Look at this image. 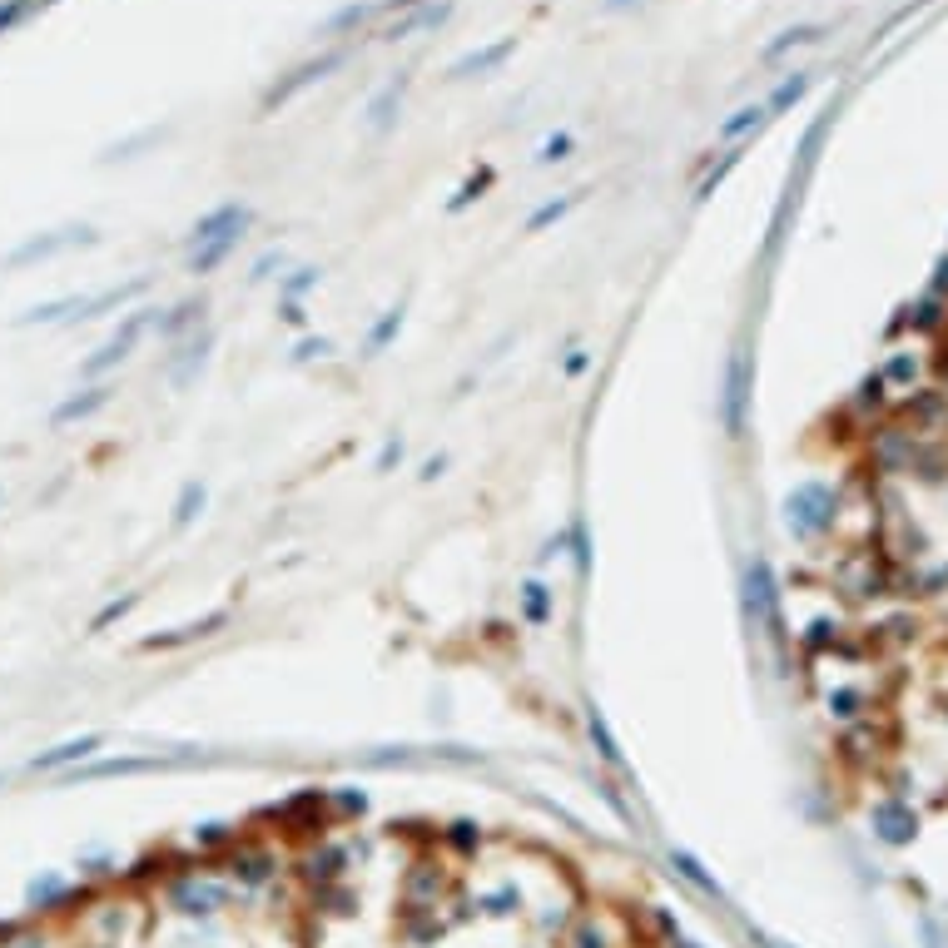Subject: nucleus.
<instances>
[{"label":"nucleus","mask_w":948,"mask_h":948,"mask_svg":"<svg viewBox=\"0 0 948 948\" xmlns=\"http://www.w3.org/2000/svg\"><path fill=\"white\" fill-rule=\"evenodd\" d=\"M65 904H75V889H70L65 874H40V879L25 889V909H30V914H50V909H65Z\"/></svg>","instance_id":"22"},{"label":"nucleus","mask_w":948,"mask_h":948,"mask_svg":"<svg viewBox=\"0 0 948 948\" xmlns=\"http://www.w3.org/2000/svg\"><path fill=\"white\" fill-rule=\"evenodd\" d=\"M189 765V755H115V760H95V765H75L65 770L70 785H95V780H125V775H154V770H174Z\"/></svg>","instance_id":"8"},{"label":"nucleus","mask_w":948,"mask_h":948,"mask_svg":"<svg viewBox=\"0 0 948 948\" xmlns=\"http://www.w3.org/2000/svg\"><path fill=\"white\" fill-rule=\"evenodd\" d=\"M224 626H229V611H209V616H199V621H184L179 631L149 636V641H144V651H179V646H194V641H209V636H219Z\"/></svg>","instance_id":"14"},{"label":"nucleus","mask_w":948,"mask_h":948,"mask_svg":"<svg viewBox=\"0 0 948 948\" xmlns=\"http://www.w3.org/2000/svg\"><path fill=\"white\" fill-rule=\"evenodd\" d=\"M765 120H770V110H765V105H745V110H735V115L720 125V139H725V144H730V139H745L750 130H760Z\"/></svg>","instance_id":"32"},{"label":"nucleus","mask_w":948,"mask_h":948,"mask_svg":"<svg viewBox=\"0 0 948 948\" xmlns=\"http://www.w3.org/2000/svg\"><path fill=\"white\" fill-rule=\"evenodd\" d=\"M517 596H522V621L527 626H546L551 621V591H546L542 581H527Z\"/></svg>","instance_id":"30"},{"label":"nucleus","mask_w":948,"mask_h":948,"mask_svg":"<svg viewBox=\"0 0 948 948\" xmlns=\"http://www.w3.org/2000/svg\"><path fill=\"white\" fill-rule=\"evenodd\" d=\"M586 368H591V353H586V348H571V353H566V363H561V373H566V378H581Z\"/></svg>","instance_id":"47"},{"label":"nucleus","mask_w":948,"mask_h":948,"mask_svg":"<svg viewBox=\"0 0 948 948\" xmlns=\"http://www.w3.org/2000/svg\"><path fill=\"white\" fill-rule=\"evenodd\" d=\"M0 502H5V487H0Z\"/></svg>","instance_id":"56"},{"label":"nucleus","mask_w":948,"mask_h":948,"mask_svg":"<svg viewBox=\"0 0 948 948\" xmlns=\"http://www.w3.org/2000/svg\"><path fill=\"white\" fill-rule=\"evenodd\" d=\"M482 909H487V914H517V909H522V894H517V889H497V894L482 899Z\"/></svg>","instance_id":"42"},{"label":"nucleus","mask_w":948,"mask_h":948,"mask_svg":"<svg viewBox=\"0 0 948 948\" xmlns=\"http://www.w3.org/2000/svg\"><path fill=\"white\" fill-rule=\"evenodd\" d=\"M105 745V735H75V740H60L55 750H40L35 760H30V770H40V775H60V770H75V765H85L95 750Z\"/></svg>","instance_id":"13"},{"label":"nucleus","mask_w":948,"mask_h":948,"mask_svg":"<svg viewBox=\"0 0 948 948\" xmlns=\"http://www.w3.org/2000/svg\"><path fill=\"white\" fill-rule=\"evenodd\" d=\"M393 5H422V0H393Z\"/></svg>","instance_id":"55"},{"label":"nucleus","mask_w":948,"mask_h":948,"mask_svg":"<svg viewBox=\"0 0 948 948\" xmlns=\"http://www.w3.org/2000/svg\"><path fill=\"white\" fill-rule=\"evenodd\" d=\"M283 264H288V259H283V249H269V254H259V259H254V269H249V283H264V278H273V269L283 273Z\"/></svg>","instance_id":"43"},{"label":"nucleus","mask_w":948,"mask_h":948,"mask_svg":"<svg viewBox=\"0 0 948 948\" xmlns=\"http://www.w3.org/2000/svg\"><path fill=\"white\" fill-rule=\"evenodd\" d=\"M566 154H571V135H566V130H561V135H546L542 149H537L542 164H556V159H566Z\"/></svg>","instance_id":"45"},{"label":"nucleus","mask_w":948,"mask_h":948,"mask_svg":"<svg viewBox=\"0 0 948 948\" xmlns=\"http://www.w3.org/2000/svg\"><path fill=\"white\" fill-rule=\"evenodd\" d=\"M154 318H159L154 308H135V313H125V318H120V328H115V333H110V338H105L90 358H80V378H85V383H105V378H110V373H115V368H120V363H125V358L139 348V338L154 328Z\"/></svg>","instance_id":"4"},{"label":"nucleus","mask_w":948,"mask_h":948,"mask_svg":"<svg viewBox=\"0 0 948 948\" xmlns=\"http://www.w3.org/2000/svg\"><path fill=\"white\" fill-rule=\"evenodd\" d=\"M209 353H214V328L204 323L199 333L179 338V343H174V353H164V383H169L174 393L194 388V383H199V373L209 368Z\"/></svg>","instance_id":"7"},{"label":"nucleus","mask_w":948,"mask_h":948,"mask_svg":"<svg viewBox=\"0 0 948 948\" xmlns=\"http://www.w3.org/2000/svg\"><path fill=\"white\" fill-rule=\"evenodd\" d=\"M204 313H209V303H204V298H184V303H174L169 313H159V318H154V333H159L164 343H179V338H189V333H199V328H204Z\"/></svg>","instance_id":"16"},{"label":"nucleus","mask_w":948,"mask_h":948,"mask_svg":"<svg viewBox=\"0 0 948 948\" xmlns=\"http://www.w3.org/2000/svg\"><path fill=\"white\" fill-rule=\"evenodd\" d=\"M805 90H810V75H795V80H785V85H780V90L770 95V105H765V110L775 115V110H785V105H795V100H800Z\"/></svg>","instance_id":"40"},{"label":"nucleus","mask_w":948,"mask_h":948,"mask_svg":"<svg viewBox=\"0 0 948 948\" xmlns=\"http://www.w3.org/2000/svg\"><path fill=\"white\" fill-rule=\"evenodd\" d=\"M512 50H517V40L507 35V40H497V45H487V50H472V55H462V60L452 65V75H457V80H467V75H487V70H497V65H502Z\"/></svg>","instance_id":"24"},{"label":"nucleus","mask_w":948,"mask_h":948,"mask_svg":"<svg viewBox=\"0 0 948 948\" xmlns=\"http://www.w3.org/2000/svg\"><path fill=\"white\" fill-rule=\"evenodd\" d=\"M239 244H244V239H209V244H194V249H189V273H194V278H204V273L224 269V264H229V254H234Z\"/></svg>","instance_id":"26"},{"label":"nucleus","mask_w":948,"mask_h":948,"mask_svg":"<svg viewBox=\"0 0 948 948\" xmlns=\"http://www.w3.org/2000/svg\"><path fill=\"white\" fill-rule=\"evenodd\" d=\"M204 507H209V487L204 482H184L179 487V497H174V532H184V527H194L199 517H204Z\"/></svg>","instance_id":"25"},{"label":"nucleus","mask_w":948,"mask_h":948,"mask_svg":"<svg viewBox=\"0 0 948 948\" xmlns=\"http://www.w3.org/2000/svg\"><path fill=\"white\" fill-rule=\"evenodd\" d=\"M586 735H591V745H596V755H601L606 770L631 775V765H626V755H621V740H616V730H611V720H606V710H601L596 700L586 705Z\"/></svg>","instance_id":"15"},{"label":"nucleus","mask_w":948,"mask_h":948,"mask_svg":"<svg viewBox=\"0 0 948 948\" xmlns=\"http://www.w3.org/2000/svg\"><path fill=\"white\" fill-rule=\"evenodd\" d=\"M740 606H745L750 636L765 641L775 651V661L785 666L790 661V636H785V616H780V586H775V571H770V561L760 551L740 571Z\"/></svg>","instance_id":"1"},{"label":"nucleus","mask_w":948,"mask_h":948,"mask_svg":"<svg viewBox=\"0 0 948 948\" xmlns=\"http://www.w3.org/2000/svg\"><path fill=\"white\" fill-rule=\"evenodd\" d=\"M805 40H814V30H790V35H785V40H775V45H770L765 55H785L790 45H805Z\"/></svg>","instance_id":"48"},{"label":"nucleus","mask_w":948,"mask_h":948,"mask_svg":"<svg viewBox=\"0 0 948 948\" xmlns=\"http://www.w3.org/2000/svg\"><path fill=\"white\" fill-rule=\"evenodd\" d=\"M566 551H571L576 571L591 576V542H586V522H581V517H571V527H566Z\"/></svg>","instance_id":"36"},{"label":"nucleus","mask_w":948,"mask_h":948,"mask_svg":"<svg viewBox=\"0 0 948 948\" xmlns=\"http://www.w3.org/2000/svg\"><path fill=\"white\" fill-rule=\"evenodd\" d=\"M442 844H447V849H457V854H477V849H482V824L457 819V824H447V829H442Z\"/></svg>","instance_id":"33"},{"label":"nucleus","mask_w":948,"mask_h":948,"mask_svg":"<svg viewBox=\"0 0 948 948\" xmlns=\"http://www.w3.org/2000/svg\"><path fill=\"white\" fill-rule=\"evenodd\" d=\"M765 948H790V944H775V939H765Z\"/></svg>","instance_id":"54"},{"label":"nucleus","mask_w":948,"mask_h":948,"mask_svg":"<svg viewBox=\"0 0 948 948\" xmlns=\"http://www.w3.org/2000/svg\"><path fill=\"white\" fill-rule=\"evenodd\" d=\"M447 889V874L437 864H412L407 869V884H403V904L407 909H437V894Z\"/></svg>","instance_id":"17"},{"label":"nucleus","mask_w":948,"mask_h":948,"mask_svg":"<svg viewBox=\"0 0 948 948\" xmlns=\"http://www.w3.org/2000/svg\"><path fill=\"white\" fill-rule=\"evenodd\" d=\"M328 814H333V824L338 819H363L368 814V795L363 790H328Z\"/></svg>","instance_id":"35"},{"label":"nucleus","mask_w":948,"mask_h":948,"mask_svg":"<svg viewBox=\"0 0 948 948\" xmlns=\"http://www.w3.org/2000/svg\"><path fill=\"white\" fill-rule=\"evenodd\" d=\"M487 189H492V169H482L477 179H467V184L457 189V199H452L447 209H452V214H462V209H467V204H477V199H482Z\"/></svg>","instance_id":"39"},{"label":"nucleus","mask_w":948,"mask_h":948,"mask_svg":"<svg viewBox=\"0 0 948 948\" xmlns=\"http://www.w3.org/2000/svg\"><path fill=\"white\" fill-rule=\"evenodd\" d=\"M750 398H755V353H750L745 343H735L730 358H725L720 398H715L720 427H725L730 442H745V432H750Z\"/></svg>","instance_id":"2"},{"label":"nucleus","mask_w":948,"mask_h":948,"mask_svg":"<svg viewBox=\"0 0 948 948\" xmlns=\"http://www.w3.org/2000/svg\"><path fill=\"white\" fill-rule=\"evenodd\" d=\"M398 462H403V437H388L383 452H378V472H393Z\"/></svg>","instance_id":"46"},{"label":"nucleus","mask_w":948,"mask_h":948,"mask_svg":"<svg viewBox=\"0 0 948 948\" xmlns=\"http://www.w3.org/2000/svg\"><path fill=\"white\" fill-rule=\"evenodd\" d=\"M576 199H581V194H561V199H546L542 209L527 219V234H542V229H551V224H561V219L576 209Z\"/></svg>","instance_id":"34"},{"label":"nucleus","mask_w":948,"mask_h":948,"mask_svg":"<svg viewBox=\"0 0 948 948\" xmlns=\"http://www.w3.org/2000/svg\"><path fill=\"white\" fill-rule=\"evenodd\" d=\"M273 819H278L288 834L323 839V829L333 824V814H328V790H303V795H293L288 805H278V810H273Z\"/></svg>","instance_id":"10"},{"label":"nucleus","mask_w":948,"mask_h":948,"mask_svg":"<svg viewBox=\"0 0 948 948\" xmlns=\"http://www.w3.org/2000/svg\"><path fill=\"white\" fill-rule=\"evenodd\" d=\"M90 244H100V234H95V229H85V224L50 229V234H30L25 244H15V249L5 254V269H30V264H45V259H55V254L90 249Z\"/></svg>","instance_id":"6"},{"label":"nucleus","mask_w":948,"mask_h":948,"mask_svg":"<svg viewBox=\"0 0 948 948\" xmlns=\"http://www.w3.org/2000/svg\"><path fill=\"white\" fill-rule=\"evenodd\" d=\"M934 288H939V293H948V264H944V269H939V278H934Z\"/></svg>","instance_id":"53"},{"label":"nucleus","mask_w":948,"mask_h":948,"mask_svg":"<svg viewBox=\"0 0 948 948\" xmlns=\"http://www.w3.org/2000/svg\"><path fill=\"white\" fill-rule=\"evenodd\" d=\"M834 517H839V497H834L829 482H800V487L785 497V527H790V537H800V542H819V537L834 527Z\"/></svg>","instance_id":"3"},{"label":"nucleus","mask_w":948,"mask_h":948,"mask_svg":"<svg viewBox=\"0 0 948 948\" xmlns=\"http://www.w3.org/2000/svg\"><path fill=\"white\" fill-rule=\"evenodd\" d=\"M403 318H407V308H403V303L383 308V318H378V323L368 328V338H363V358H378V353H383V348H388V343H393V338L403 333Z\"/></svg>","instance_id":"27"},{"label":"nucleus","mask_w":948,"mask_h":948,"mask_svg":"<svg viewBox=\"0 0 948 948\" xmlns=\"http://www.w3.org/2000/svg\"><path fill=\"white\" fill-rule=\"evenodd\" d=\"M566 948H621V929L596 909V914H581L566 934Z\"/></svg>","instance_id":"19"},{"label":"nucleus","mask_w":948,"mask_h":948,"mask_svg":"<svg viewBox=\"0 0 948 948\" xmlns=\"http://www.w3.org/2000/svg\"><path fill=\"white\" fill-rule=\"evenodd\" d=\"M854 705H859V695H849V690H844V695H829V710H834V715H854Z\"/></svg>","instance_id":"51"},{"label":"nucleus","mask_w":948,"mask_h":948,"mask_svg":"<svg viewBox=\"0 0 948 948\" xmlns=\"http://www.w3.org/2000/svg\"><path fill=\"white\" fill-rule=\"evenodd\" d=\"M338 60H343V55H338V50H328V55H318V60H308V65H298V70H293L288 80H278V85H273L269 95H264V110H273V105H283V100H293V95H298L303 85H313V80H323V75H328V70L338 65Z\"/></svg>","instance_id":"18"},{"label":"nucleus","mask_w":948,"mask_h":948,"mask_svg":"<svg viewBox=\"0 0 948 948\" xmlns=\"http://www.w3.org/2000/svg\"><path fill=\"white\" fill-rule=\"evenodd\" d=\"M318 283H323V269L303 264V269H288L283 278H278V293H283V303H303Z\"/></svg>","instance_id":"29"},{"label":"nucleus","mask_w":948,"mask_h":948,"mask_svg":"<svg viewBox=\"0 0 948 948\" xmlns=\"http://www.w3.org/2000/svg\"><path fill=\"white\" fill-rule=\"evenodd\" d=\"M666 859H671V869H676V874L685 879V884H690V889H700L705 899H720V884H715V879L705 874V864H700V859H695L690 849H671Z\"/></svg>","instance_id":"28"},{"label":"nucleus","mask_w":948,"mask_h":948,"mask_svg":"<svg viewBox=\"0 0 948 948\" xmlns=\"http://www.w3.org/2000/svg\"><path fill=\"white\" fill-rule=\"evenodd\" d=\"M229 844H239L234 824H199L194 829V849H229Z\"/></svg>","instance_id":"37"},{"label":"nucleus","mask_w":948,"mask_h":948,"mask_svg":"<svg viewBox=\"0 0 948 948\" xmlns=\"http://www.w3.org/2000/svg\"><path fill=\"white\" fill-rule=\"evenodd\" d=\"M328 353H333V343H328V338H298L293 363H313V358H328Z\"/></svg>","instance_id":"44"},{"label":"nucleus","mask_w":948,"mask_h":948,"mask_svg":"<svg viewBox=\"0 0 948 948\" xmlns=\"http://www.w3.org/2000/svg\"><path fill=\"white\" fill-rule=\"evenodd\" d=\"M874 829H879L884 844H909L919 834V814L909 810V805H899V800H884L874 810Z\"/></svg>","instance_id":"20"},{"label":"nucleus","mask_w":948,"mask_h":948,"mask_svg":"<svg viewBox=\"0 0 948 948\" xmlns=\"http://www.w3.org/2000/svg\"><path fill=\"white\" fill-rule=\"evenodd\" d=\"M278 318H283L288 328H303V323H308V308H303V303H283V313H278Z\"/></svg>","instance_id":"50"},{"label":"nucleus","mask_w":948,"mask_h":948,"mask_svg":"<svg viewBox=\"0 0 948 948\" xmlns=\"http://www.w3.org/2000/svg\"><path fill=\"white\" fill-rule=\"evenodd\" d=\"M224 869H229V884H234V889H259V884H269L273 874H278V854H273L269 844L239 839V844H229Z\"/></svg>","instance_id":"9"},{"label":"nucleus","mask_w":948,"mask_h":948,"mask_svg":"<svg viewBox=\"0 0 948 948\" xmlns=\"http://www.w3.org/2000/svg\"><path fill=\"white\" fill-rule=\"evenodd\" d=\"M343 869H348V849H338V844H308V854L298 859V879L308 884V889H318V884H338L343 879Z\"/></svg>","instance_id":"12"},{"label":"nucleus","mask_w":948,"mask_h":948,"mask_svg":"<svg viewBox=\"0 0 948 948\" xmlns=\"http://www.w3.org/2000/svg\"><path fill=\"white\" fill-rule=\"evenodd\" d=\"M398 95H403V80L388 85V90L373 100V110H368V125H373V130H388V125H393V105H398Z\"/></svg>","instance_id":"38"},{"label":"nucleus","mask_w":948,"mask_h":948,"mask_svg":"<svg viewBox=\"0 0 948 948\" xmlns=\"http://www.w3.org/2000/svg\"><path fill=\"white\" fill-rule=\"evenodd\" d=\"M85 308V293H65V298H50V303H35L15 318V328H35V323H65V318H80Z\"/></svg>","instance_id":"23"},{"label":"nucleus","mask_w":948,"mask_h":948,"mask_svg":"<svg viewBox=\"0 0 948 948\" xmlns=\"http://www.w3.org/2000/svg\"><path fill=\"white\" fill-rule=\"evenodd\" d=\"M110 398H115V383H85L80 393H70L65 403L50 412V427H55V432H65V427H75V422H90L95 412H105V407H110Z\"/></svg>","instance_id":"11"},{"label":"nucleus","mask_w":948,"mask_h":948,"mask_svg":"<svg viewBox=\"0 0 948 948\" xmlns=\"http://www.w3.org/2000/svg\"><path fill=\"white\" fill-rule=\"evenodd\" d=\"M20 10H25V0H5V5H0V30H10Z\"/></svg>","instance_id":"52"},{"label":"nucleus","mask_w":948,"mask_h":948,"mask_svg":"<svg viewBox=\"0 0 948 948\" xmlns=\"http://www.w3.org/2000/svg\"><path fill=\"white\" fill-rule=\"evenodd\" d=\"M169 909L184 914V919H214L234 904V884L229 879H214V874H179L169 884Z\"/></svg>","instance_id":"5"},{"label":"nucleus","mask_w":948,"mask_h":948,"mask_svg":"<svg viewBox=\"0 0 948 948\" xmlns=\"http://www.w3.org/2000/svg\"><path fill=\"white\" fill-rule=\"evenodd\" d=\"M442 472H447V452H437V457H427V462H422V472H417V477H422V482H437V477H442Z\"/></svg>","instance_id":"49"},{"label":"nucleus","mask_w":948,"mask_h":948,"mask_svg":"<svg viewBox=\"0 0 948 948\" xmlns=\"http://www.w3.org/2000/svg\"><path fill=\"white\" fill-rule=\"evenodd\" d=\"M139 606V591H125V596H115V601H105L95 616H90V636H100V631H110L115 621H125L130 611Z\"/></svg>","instance_id":"31"},{"label":"nucleus","mask_w":948,"mask_h":948,"mask_svg":"<svg viewBox=\"0 0 948 948\" xmlns=\"http://www.w3.org/2000/svg\"><path fill=\"white\" fill-rule=\"evenodd\" d=\"M735 159H740V154H725V159H720L715 169H705V179L695 184V199H710V194H715V184H720V179H725V174L735 169Z\"/></svg>","instance_id":"41"},{"label":"nucleus","mask_w":948,"mask_h":948,"mask_svg":"<svg viewBox=\"0 0 948 948\" xmlns=\"http://www.w3.org/2000/svg\"><path fill=\"white\" fill-rule=\"evenodd\" d=\"M144 288H149V278L139 273V278H130V283H115V288H105V293H85V308H80V318H75V323H85V318H105V313H115V308L135 303Z\"/></svg>","instance_id":"21"}]
</instances>
